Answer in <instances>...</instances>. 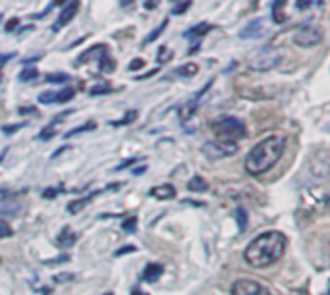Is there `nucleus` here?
I'll use <instances>...</instances> for the list:
<instances>
[{
    "label": "nucleus",
    "instance_id": "nucleus-17",
    "mask_svg": "<svg viewBox=\"0 0 330 295\" xmlns=\"http://www.w3.org/2000/svg\"><path fill=\"white\" fill-rule=\"evenodd\" d=\"M211 29H213V26H209V24H199V26L191 27L190 31H185V37H191V39H195V37H203V35H207Z\"/></svg>",
    "mask_w": 330,
    "mask_h": 295
},
{
    "label": "nucleus",
    "instance_id": "nucleus-41",
    "mask_svg": "<svg viewBox=\"0 0 330 295\" xmlns=\"http://www.w3.org/2000/svg\"><path fill=\"white\" fill-rule=\"evenodd\" d=\"M19 114H27V112H35V108H17Z\"/></svg>",
    "mask_w": 330,
    "mask_h": 295
},
{
    "label": "nucleus",
    "instance_id": "nucleus-39",
    "mask_svg": "<svg viewBox=\"0 0 330 295\" xmlns=\"http://www.w3.org/2000/svg\"><path fill=\"white\" fill-rule=\"evenodd\" d=\"M132 251H135V247H124V249H120V251H118V257H120V255H124V253H132Z\"/></svg>",
    "mask_w": 330,
    "mask_h": 295
},
{
    "label": "nucleus",
    "instance_id": "nucleus-10",
    "mask_svg": "<svg viewBox=\"0 0 330 295\" xmlns=\"http://www.w3.org/2000/svg\"><path fill=\"white\" fill-rule=\"evenodd\" d=\"M149 195L155 197V199H162V201H166V199H174V197H176V187H174L172 184H162V186L153 187V189L149 191Z\"/></svg>",
    "mask_w": 330,
    "mask_h": 295
},
{
    "label": "nucleus",
    "instance_id": "nucleus-12",
    "mask_svg": "<svg viewBox=\"0 0 330 295\" xmlns=\"http://www.w3.org/2000/svg\"><path fill=\"white\" fill-rule=\"evenodd\" d=\"M160 274H162V266L157 264V262H151L145 266L143 270V274H141V280H145V282H157L160 278Z\"/></svg>",
    "mask_w": 330,
    "mask_h": 295
},
{
    "label": "nucleus",
    "instance_id": "nucleus-28",
    "mask_svg": "<svg viewBox=\"0 0 330 295\" xmlns=\"http://www.w3.org/2000/svg\"><path fill=\"white\" fill-rule=\"evenodd\" d=\"M12 234H14V232H12V228H10L8 222L0 218V237H10Z\"/></svg>",
    "mask_w": 330,
    "mask_h": 295
},
{
    "label": "nucleus",
    "instance_id": "nucleus-8",
    "mask_svg": "<svg viewBox=\"0 0 330 295\" xmlns=\"http://www.w3.org/2000/svg\"><path fill=\"white\" fill-rule=\"evenodd\" d=\"M213 83H215V81L211 79L209 83L201 87V91H199V93L195 95V97H193L191 101H188L185 104H182V106H180V118H182V122H188V120H190L191 116H193V112L197 110V102L201 101V97H203V95H205L207 91H209V89L213 87Z\"/></svg>",
    "mask_w": 330,
    "mask_h": 295
},
{
    "label": "nucleus",
    "instance_id": "nucleus-37",
    "mask_svg": "<svg viewBox=\"0 0 330 295\" xmlns=\"http://www.w3.org/2000/svg\"><path fill=\"white\" fill-rule=\"evenodd\" d=\"M17 26V19H10L8 26H6V31H14V27Z\"/></svg>",
    "mask_w": 330,
    "mask_h": 295
},
{
    "label": "nucleus",
    "instance_id": "nucleus-26",
    "mask_svg": "<svg viewBox=\"0 0 330 295\" xmlns=\"http://www.w3.org/2000/svg\"><path fill=\"white\" fill-rule=\"evenodd\" d=\"M135 226H137V218L132 216V218H128L124 224H122V230L128 232V234H133V232H135Z\"/></svg>",
    "mask_w": 330,
    "mask_h": 295
},
{
    "label": "nucleus",
    "instance_id": "nucleus-35",
    "mask_svg": "<svg viewBox=\"0 0 330 295\" xmlns=\"http://www.w3.org/2000/svg\"><path fill=\"white\" fill-rule=\"evenodd\" d=\"M66 261H70V257H66V255H64V257H58L56 261H47L45 264H58V262H66Z\"/></svg>",
    "mask_w": 330,
    "mask_h": 295
},
{
    "label": "nucleus",
    "instance_id": "nucleus-30",
    "mask_svg": "<svg viewBox=\"0 0 330 295\" xmlns=\"http://www.w3.org/2000/svg\"><path fill=\"white\" fill-rule=\"evenodd\" d=\"M190 6H191V2H178V4H174V10H172V14H183L185 10H190Z\"/></svg>",
    "mask_w": 330,
    "mask_h": 295
},
{
    "label": "nucleus",
    "instance_id": "nucleus-4",
    "mask_svg": "<svg viewBox=\"0 0 330 295\" xmlns=\"http://www.w3.org/2000/svg\"><path fill=\"white\" fill-rule=\"evenodd\" d=\"M284 58V52L280 49H274V47H266V49H261L251 54L249 58V67L255 70V72H271L274 67L278 66Z\"/></svg>",
    "mask_w": 330,
    "mask_h": 295
},
{
    "label": "nucleus",
    "instance_id": "nucleus-21",
    "mask_svg": "<svg viewBox=\"0 0 330 295\" xmlns=\"http://www.w3.org/2000/svg\"><path fill=\"white\" fill-rule=\"evenodd\" d=\"M236 218H238L239 232H245V228H248V212L243 211V209H238L236 211Z\"/></svg>",
    "mask_w": 330,
    "mask_h": 295
},
{
    "label": "nucleus",
    "instance_id": "nucleus-43",
    "mask_svg": "<svg viewBox=\"0 0 330 295\" xmlns=\"http://www.w3.org/2000/svg\"><path fill=\"white\" fill-rule=\"evenodd\" d=\"M6 195H8V193H6V191H4V189H0V199H4V197H6Z\"/></svg>",
    "mask_w": 330,
    "mask_h": 295
},
{
    "label": "nucleus",
    "instance_id": "nucleus-3",
    "mask_svg": "<svg viewBox=\"0 0 330 295\" xmlns=\"http://www.w3.org/2000/svg\"><path fill=\"white\" fill-rule=\"evenodd\" d=\"M213 131L215 135H218L222 141H230V143H236L238 139L245 137V126L243 122L234 116H222V118H216L213 122Z\"/></svg>",
    "mask_w": 330,
    "mask_h": 295
},
{
    "label": "nucleus",
    "instance_id": "nucleus-24",
    "mask_svg": "<svg viewBox=\"0 0 330 295\" xmlns=\"http://www.w3.org/2000/svg\"><path fill=\"white\" fill-rule=\"evenodd\" d=\"M74 89H64V91H60L56 93V102H68L74 99Z\"/></svg>",
    "mask_w": 330,
    "mask_h": 295
},
{
    "label": "nucleus",
    "instance_id": "nucleus-42",
    "mask_svg": "<svg viewBox=\"0 0 330 295\" xmlns=\"http://www.w3.org/2000/svg\"><path fill=\"white\" fill-rule=\"evenodd\" d=\"M145 170H147V166H141V168L135 170V174H141V172H145Z\"/></svg>",
    "mask_w": 330,
    "mask_h": 295
},
{
    "label": "nucleus",
    "instance_id": "nucleus-16",
    "mask_svg": "<svg viewBox=\"0 0 330 295\" xmlns=\"http://www.w3.org/2000/svg\"><path fill=\"white\" fill-rule=\"evenodd\" d=\"M93 197H97V193H91L89 197H85V199H77V201H72L70 205H68V211L72 212V214H77V212L81 211L83 207L87 205V202L93 201Z\"/></svg>",
    "mask_w": 330,
    "mask_h": 295
},
{
    "label": "nucleus",
    "instance_id": "nucleus-20",
    "mask_svg": "<svg viewBox=\"0 0 330 295\" xmlns=\"http://www.w3.org/2000/svg\"><path fill=\"white\" fill-rule=\"evenodd\" d=\"M168 26V19H164V21H162V24H160V26L157 27V29H155V31H153V33L149 35V37H145V41H143V44H149V42H153V41H157L158 37H160V33H162V31H164V27Z\"/></svg>",
    "mask_w": 330,
    "mask_h": 295
},
{
    "label": "nucleus",
    "instance_id": "nucleus-11",
    "mask_svg": "<svg viewBox=\"0 0 330 295\" xmlns=\"http://www.w3.org/2000/svg\"><path fill=\"white\" fill-rule=\"evenodd\" d=\"M263 19H255V21H251L248 24V27H243L241 31H239V37L241 39H253V37H261L263 35Z\"/></svg>",
    "mask_w": 330,
    "mask_h": 295
},
{
    "label": "nucleus",
    "instance_id": "nucleus-34",
    "mask_svg": "<svg viewBox=\"0 0 330 295\" xmlns=\"http://www.w3.org/2000/svg\"><path fill=\"white\" fill-rule=\"evenodd\" d=\"M58 191H60V189H47V191L43 193V197H45V199H54V195H56Z\"/></svg>",
    "mask_w": 330,
    "mask_h": 295
},
{
    "label": "nucleus",
    "instance_id": "nucleus-38",
    "mask_svg": "<svg viewBox=\"0 0 330 295\" xmlns=\"http://www.w3.org/2000/svg\"><path fill=\"white\" fill-rule=\"evenodd\" d=\"M12 56H14V54H2V56H0V67H2V64H6Z\"/></svg>",
    "mask_w": 330,
    "mask_h": 295
},
{
    "label": "nucleus",
    "instance_id": "nucleus-23",
    "mask_svg": "<svg viewBox=\"0 0 330 295\" xmlns=\"http://www.w3.org/2000/svg\"><path fill=\"white\" fill-rule=\"evenodd\" d=\"M37 76H39V72H37V70H33V67H27V70H24V72H22L19 81H31V79H37Z\"/></svg>",
    "mask_w": 330,
    "mask_h": 295
},
{
    "label": "nucleus",
    "instance_id": "nucleus-18",
    "mask_svg": "<svg viewBox=\"0 0 330 295\" xmlns=\"http://www.w3.org/2000/svg\"><path fill=\"white\" fill-rule=\"evenodd\" d=\"M199 72V66L197 64H193V62H190V64H183V66H180L174 74H178V76L182 77H193L195 74Z\"/></svg>",
    "mask_w": 330,
    "mask_h": 295
},
{
    "label": "nucleus",
    "instance_id": "nucleus-2",
    "mask_svg": "<svg viewBox=\"0 0 330 295\" xmlns=\"http://www.w3.org/2000/svg\"><path fill=\"white\" fill-rule=\"evenodd\" d=\"M286 151V137L284 135H269L261 143H257L245 156V170L251 176H261L269 168H273L282 158Z\"/></svg>",
    "mask_w": 330,
    "mask_h": 295
},
{
    "label": "nucleus",
    "instance_id": "nucleus-31",
    "mask_svg": "<svg viewBox=\"0 0 330 295\" xmlns=\"http://www.w3.org/2000/svg\"><path fill=\"white\" fill-rule=\"evenodd\" d=\"M91 95H105V93H112V87H108V85H102V87H93Z\"/></svg>",
    "mask_w": 330,
    "mask_h": 295
},
{
    "label": "nucleus",
    "instance_id": "nucleus-19",
    "mask_svg": "<svg viewBox=\"0 0 330 295\" xmlns=\"http://www.w3.org/2000/svg\"><path fill=\"white\" fill-rule=\"evenodd\" d=\"M64 114H66V112H64ZM64 114H60V116H58L56 120H54V124H50L49 127H45V129H43L41 131V135H39V139H41V141H47V139H50V137H52V135H54V127L58 126V124H60V122H62V116H64Z\"/></svg>",
    "mask_w": 330,
    "mask_h": 295
},
{
    "label": "nucleus",
    "instance_id": "nucleus-33",
    "mask_svg": "<svg viewBox=\"0 0 330 295\" xmlns=\"http://www.w3.org/2000/svg\"><path fill=\"white\" fill-rule=\"evenodd\" d=\"M22 126H25V124H16V126H8V127L4 126V127H2V131H4V133H6V135H10V133H14L16 129H19V127H22Z\"/></svg>",
    "mask_w": 330,
    "mask_h": 295
},
{
    "label": "nucleus",
    "instance_id": "nucleus-22",
    "mask_svg": "<svg viewBox=\"0 0 330 295\" xmlns=\"http://www.w3.org/2000/svg\"><path fill=\"white\" fill-rule=\"evenodd\" d=\"M137 118V112H135V110H132V112H128V114H126L124 118L120 120V122H112V124H110V126H114V127H118V126H128V124H132L133 120Z\"/></svg>",
    "mask_w": 330,
    "mask_h": 295
},
{
    "label": "nucleus",
    "instance_id": "nucleus-1",
    "mask_svg": "<svg viewBox=\"0 0 330 295\" xmlns=\"http://www.w3.org/2000/svg\"><path fill=\"white\" fill-rule=\"evenodd\" d=\"M286 243L288 239L280 232H264L248 245L243 257L253 268H264L282 259V255L286 251Z\"/></svg>",
    "mask_w": 330,
    "mask_h": 295
},
{
    "label": "nucleus",
    "instance_id": "nucleus-7",
    "mask_svg": "<svg viewBox=\"0 0 330 295\" xmlns=\"http://www.w3.org/2000/svg\"><path fill=\"white\" fill-rule=\"evenodd\" d=\"M203 151L209 158H226L232 156L238 151V143H230V141H211L203 147Z\"/></svg>",
    "mask_w": 330,
    "mask_h": 295
},
{
    "label": "nucleus",
    "instance_id": "nucleus-29",
    "mask_svg": "<svg viewBox=\"0 0 330 295\" xmlns=\"http://www.w3.org/2000/svg\"><path fill=\"white\" fill-rule=\"evenodd\" d=\"M47 81L49 83H64V81H68V74H52V76H47Z\"/></svg>",
    "mask_w": 330,
    "mask_h": 295
},
{
    "label": "nucleus",
    "instance_id": "nucleus-25",
    "mask_svg": "<svg viewBox=\"0 0 330 295\" xmlns=\"http://www.w3.org/2000/svg\"><path fill=\"white\" fill-rule=\"evenodd\" d=\"M39 102H43V104H52V102H56V93H52V91L41 93L39 95Z\"/></svg>",
    "mask_w": 330,
    "mask_h": 295
},
{
    "label": "nucleus",
    "instance_id": "nucleus-5",
    "mask_svg": "<svg viewBox=\"0 0 330 295\" xmlns=\"http://www.w3.org/2000/svg\"><path fill=\"white\" fill-rule=\"evenodd\" d=\"M292 39H294V42H296L297 47H301V49H311V47L321 44L322 39H324V31H322V27L317 26V24H305V26H299L294 29Z\"/></svg>",
    "mask_w": 330,
    "mask_h": 295
},
{
    "label": "nucleus",
    "instance_id": "nucleus-14",
    "mask_svg": "<svg viewBox=\"0 0 330 295\" xmlns=\"http://www.w3.org/2000/svg\"><path fill=\"white\" fill-rule=\"evenodd\" d=\"M56 243L60 245V247H72V245L75 243V234L70 228H64L62 232H60Z\"/></svg>",
    "mask_w": 330,
    "mask_h": 295
},
{
    "label": "nucleus",
    "instance_id": "nucleus-40",
    "mask_svg": "<svg viewBox=\"0 0 330 295\" xmlns=\"http://www.w3.org/2000/svg\"><path fill=\"white\" fill-rule=\"evenodd\" d=\"M132 295H147V293H145V291H141L139 287H133V289H132Z\"/></svg>",
    "mask_w": 330,
    "mask_h": 295
},
{
    "label": "nucleus",
    "instance_id": "nucleus-13",
    "mask_svg": "<svg viewBox=\"0 0 330 295\" xmlns=\"http://www.w3.org/2000/svg\"><path fill=\"white\" fill-rule=\"evenodd\" d=\"M188 189H190V191H193V193H203V191H207V189H209V184H207L205 177L193 176L190 181H188Z\"/></svg>",
    "mask_w": 330,
    "mask_h": 295
},
{
    "label": "nucleus",
    "instance_id": "nucleus-15",
    "mask_svg": "<svg viewBox=\"0 0 330 295\" xmlns=\"http://www.w3.org/2000/svg\"><path fill=\"white\" fill-rule=\"evenodd\" d=\"M284 8H286V2H274V4H273V19H274V24H284V21H286Z\"/></svg>",
    "mask_w": 330,
    "mask_h": 295
},
{
    "label": "nucleus",
    "instance_id": "nucleus-36",
    "mask_svg": "<svg viewBox=\"0 0 330 295\" xmlns=\"http://www.w3.org/2000/svg\"><path fill=\"white\" fill-rule=\"evenodd\" d=\"M309 6H313V2H297L296 4L297 10H305V8H309Z\"/></svg>",
    "mask_w": 330,
    "mask_h": 295
},
{
    "label": "nucleus",
    "instance_id": "nucleus-44",
    "mask_svg": "<svg viewBox=\"0 0 330 295\" xmlns=\"http://www.w3.org/2000/svg\"><path fill=\"white\" fill-rule=\"evenodd\" d=\"M107 295H112V293H107Z\"/></svg>",
    "mask_w": 330,
    "mask_h": 295
},
{
    "label": "nucleus",
    "instance_id": "nucleus-32",
    "mask_svg": "<svg viewBox=\"0 0 330 295\" xmlns=\"http://www.w3.org/2000/svg\"><path fill=\"white\" fill-rule=\"evenodd\" d=\"M143 66H145V60H141V58L133 60L132 64H130V72H135V70H139V67H143Z\"/></svg>",
    "mask_w": 330,
    "mask_h": 295
},
{
    "label": "nucleus",
    "instance_id": "nucleus-6",
    "mask_svg": "<svg viewBox=\"0 0 330 295\" xmlns=\"http://www.w3.org/2000/svg\"><path fill=\"white\" fill-rule=\"evenodd\" d=\"M232 295H273L271 289L257 280H236L232 284Z\"/></svg>",
    "mask_w": 330,
    "mask_h": 295
},
{
    "label": "nucleus",
    "instance_id": "nucleus-9",
    "mask_svg": "<svg viewBox=\"0 0 330 295\" xmlns=\"http://www.w3.org/2000/svg\"><path fill=\"white\" fill-rule=\"evenodd\" d=\"M77 10H79V2H70V4H66L64 10L60 12L56 24H54V31H58V29H62L64 26H68V24L74 19L75 14H77Z\"/></svg>",
    "mask_w": 330,
    "mask_h": 295
},
{
    "label": "nucleus",
    "instance_id": "nucleus-27",
    "mask_svg": "<svg viewBox=\"0 0 330 295\" xmlns=\"http://www.w3.org/2000/svg\"><path fill=\"white\" fill-rule=\"evenodd\" d=\"M95 127V124L93 122H89L87 126H79V127H75V129H72V131H68L64 137H74V135H77V133H83V131H89V129H93Z\"/></svg>",
    "mask_w": 330,
    "mask_h": 295
}]
</instances>
